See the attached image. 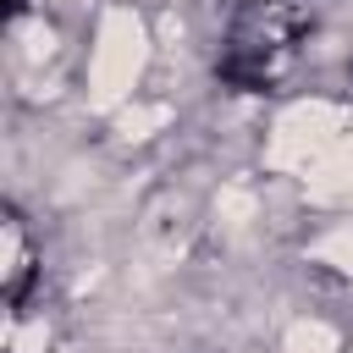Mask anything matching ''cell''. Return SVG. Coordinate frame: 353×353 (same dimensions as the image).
Here are the masks:
<instances>
[{"label":"cell","instance_id":"1","mask_svg":"<svg viewBox=\"0 0 353 353\" xmlns=\"http://www.w3.org/2000/svg\"><path fill=\"white\" fill-rule=\"evenodd\" d=\"M303 22L309 17L298 0H254L221 50V77L232 88H270L303 39Z\"/></svg>","mask_w":353,"mask_h":353}]
</instances>
